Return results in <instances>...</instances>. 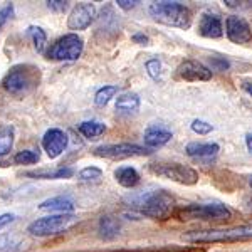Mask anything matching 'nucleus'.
Wrapping results in <instances>:
<instances>
[{"instance_id": "4c0bfd02", "label": "nucleus", "mask_w": 252, "mask_h": 252, "mask_svg": "<svg viewBox=\"0 0 252 252\" xmlns=\"http://www.w3.org/2000/svg\"><path fill=\"white\" fill-rule=\"evenodd\" d=\"M242 88H244V91L249 93V94L252 96V83H249V81H247V83L242 84Z\"/></svg>"}, {"instance_id": "2f4dec72", "label": "nucleus", "mask_w": 252, "mask_h": 252, "mask_svg": "<svg viewBox=\"0 0 252 252\" xmlns=\"http://www.w3.org/2000/svg\"><path fill=\"white\" fill-rule=\"evenodd\" d=\"M225 3L229 9H237V10H251L252 2H237V0H225Z\"/></svg>"}, {"instance_id": "a878e982", "label": "nucleus", "mask_w": 252, "mask_h": 252, "mask_svg": "<svg viewBox=\"0 0 252 252\" xmlns=\"http://www.w3.org/2000/svg\"><path fill=\"white\" fill-rule=\"evenodd\" d=\"M116 93H118V86H104V88H101L99 91H97L96 94H94V104H96V106H99V108L106 106L109 101H111L113 97L116 96Z\"/></svg>"}, {"instance_id": "7ed1b4c3", "label": "nucleus", "mask_w": 252, "mask_h": 252, "mask_svg": "<svg viewBox=\"0 0 252 252\" xmlns=\"http://www.w3.org/2000/svg\"><path fill=\"white\" fill-rule=\"evenodd\" d=\"M135 209L143 217L153 219V220H166L173 214L175 198L165 190H157V192L143 195L136 202Z\"/></svg>"}, {"instance_id": "0eeeda50", "label": "nucleus", "mask_w": 252, "mask_h": 252, "mask_svg": "<svg viewBox=\"0 0 252 252\" xmlns=\"http://www.w3.org/2000/svg\"><path fill=\"white\" fill-rule=\"evenodd\" d=\"M150 172L158 177L168 178L172 182L182 185H195L198 182V172L189 165H182L177 161H158L148 166Z\"/></svg>"}, {"instance_id": "a211bd4d", "label": "nucleus", "mask_w": 252, "mask_h": 252, "mask_svg": "<svg viewBox=\"0 0 252 252\" xmlns=\"http://www.w3.org/2000/svg\"><path fill=\"white\" fill-rule=\"evenodd\" d=\"M116 109L123 115H133L140 109V96L136 93H123L116 99Z\"/></svg>"}, {"instance_id": "58836bf2", "label": "nucleus", "mask_w": 252, "mask_h": 252, "mask_svg": "<svg viewBox=\"0 0 252 252\" xmlns=\"http://www.w3.org/2000/svg\"><path fill=\"white\" fill-rule=\"evenodd\" d=\"M247 182H249V187H251V190H252V175L249 178H247Z\"/></svg>"}, {"instance_id": "aec40b11", "label": "nucleus", "mask_w": 252, "mask_h": 252, "mask_svg": "<svg viewBox=\"0 0 252 252\" xmlns=\"http://www.w3.org/2000/svg\"><path fill=\"white\" fill-rule=\"evenodd\" d=\"M116 182L125 189H133L140 184V173L136 172L133 166H121L115 172Z\"/></svg>"}, {"instance_id": "1a4fd4ad", "label": "nucleus", "mask_w": 252, "mask_h": 252, "mask_svg": "<svg viewBox=\"0 0 252 252\" xmlns=\"http://www.w3.org/2000/svg\"><path fill=\"white\" fill-rule=\"evenodd\" d=\"M152 153L150 148H145L136 143H113V145H101L94 148V155L109 160H125L133 157H146Z\"/></svg>"}, {"instance_id": "4468645a", "label": "nucleus", "mask_w": 252, "mask_h": 252, "mask_svg": "<svg viewBox=\"0 0 252 252\" xmlns=\"http://www.w3.org/2000/svg\"><path fill=\"white\" fill-rule=\"evenodd\" d=\"M198 32L207 39H219L223 35L222 19L214 12H204L198 20Z\"/></svg>"}, {"instance_id": "c756f323", "label": "nucleus", "mask_w": 252, "mask_h": 252, "mask_svg": "<svg viewBox=\"0 0 252 252\" xmlns=\"http://www.w3.org/2000/svg\"><path fill=\"white\" fill-rule=\"evenodd\" d=\"M192 129L195 133H198V135H209L214 128H212V125L207 123L204 120H195L192 121Z\"/></svg>"}, {"instance_id": "412c9836", "label": "nucleus", "mask_w": 252, "mask_h": 252, "mask_svg": "<svg viewBox=\"0 0 252 252\" xmlns=\"http://www.w3.org/2000/svg\"><path fill=\"white\" fill-rule=\"evenodd\" d=\"M74 175L72 168H58V170H39V172H27L26 177L39 178V180H63V178H71Z\"/></svg>"}, {"instance_id": "473e14b6", "label": "nucleus", "mask_w": 252, "mask_h": 252, "mask_svg": "<svg viewBox=\"0 0 252 252\" xmlns=\"http://www.w3.org/2000/svg\"><path fill=\"white\" fill-rule=\"evenodd\" d=\"M69 2H64V0H49L47 2V9L54 10V12H64L67 9Z\"/></svg>"}, {"instance_id": "393cba45", "label": "nucleus", "mask_w": 252, "mask_h": 252, "mask_svg": "<svg viewBox=\"0 0 252 252\" xmlns=\"http://www.w3.org/2000/svg\"><path fill=\"white\" fill-rule=\"evenodd\" d=\"M27 35H29L32 39V42H34L35 51H37L39 54H44V52H46V47H47V35L42 27L29 26L27 27Z\"/></svg>"}, {"instance_id": "6ab92c4d", "label": "nucleus", "mask_w": 252, "mask_h": 252, "mask_svg": "<svg viewBox=\"0 0 252 252\" xmlns=\"http://www.w3.org/2000/svg\"><path fill=\"white\" fill-rule=\"evenodd\" d=\"M120 220L113 215H104L99 220V227H97V232H99V237L104 239V241H111L115 239L118 234H120Z\"/></svg>"}, {"instance_id": "bb28decb", "label": "nucleus", "mask_w": 252, "mask_h": 252, "mask_svg": "<svg viewBox=\"0 0 252 252\" xmlns=\"http://www.w3.org/2000/svg\"><path fill=\"white\" fill-rule=\"evenodd\" d=\"M39 161V153L34 150H22L14 157V163L17 165H34Z\"/></svg>"}, {"instance_id": "dca6fc26", "label": "nucleus", "mask_w": 252, "mask_h": 252, "mask_svg": "<svg viewBox=\"0 0 252 252\" xmlns=\"http://www.w3.org/2000/svg\"><path fill=\"white\" fill-rule=\"evenodd\" d=\"M42 212H59V214H71L74 210V202L67 197H52L44 200L39 205Z\"/></svg>"}, {"instance_id": "c85d7f7f", "label": "nucleus", "mask_w": 252, "mask_h": 252, "mask_svg": "<svg viewBox=\"0 0 252 252\" xmlns=\"http://www.w3.org/2000/svg\"><path fill=\"white\" fill-rule=\"evenodd\" d=\"M145 67H146V72H148L150 78H152L153 81H160V76H161V63L160 61L158 59L146 61Z\"/></svg>"}, {"instance_id": "e433bc0d", "label": "nucleus", "mask_w": 252, "mask_h": 252, "mask_svg": "<svg viewBox=\"0 0 252 252\" xmlns=\"http://www.w3.org/2000/svg\"><path fill=\"white\" fill-rule=\"evenodd\" d=\"M246 145H247V150H249V153L252 155V133L246 136Z\"/></svg>"}, {"instance_id": "72a5a7b5", "label": "nucleus", "mask_w": 252, "mask_h": 252, "mask_svg": "<svg viewBox=\"0 0 252 252\" xmlns=\"http://www.w3.org/2000/svg\"><path fill=\"white\" fill-rule=\"evenodd\" d=\"M15 220H17V215L15 214H10V212L2 214L0 215V230H3L5 227H9L10 223H14Z\"/></svg>"}, {"instance_id": "2eb2a0df", "label": "nucleus", "mask_w": 252, "mask_h": 252, "mask_svg": "<svg viewBox=\"0 0 252 252\" xmlns=\"http://www.w3.org/2000/svg\"><path fill=\"white\" fill-rule=\"evenodd\" d=\"M219 145L217 143H189L185 146V152L190 158L197 161L209 163L219 155Z\"/></svg>"}, {"instance_id": "f8f14e48", "label": "nucleus", "mask_w": 252, "mask_h": 252, "mask_svg": "<svg viewBox=\"0 0 252 252\" xmlns=\"http://www.w3.org/2000/svg\"><path fill=\"white\" fill-rule=\"evenodd\" d=\"M177 76L184 81L195 83V81L212 79V71H210L205 64L198 63V61H193V59H189V61H184V63L177 67Z\"/></svg>"}, {"instance_id": "f257e3e1", "label": "nucleus", "mask_w": 252, "mask_h": 252, "mask_svg": "<svg viewBox=\"0 0 252 252\" xmlns=\"http://www.w3.org/2000/svg\"><path fill=\"white\" fill-rule=\"evenodd\" d=\"M42 81V72L34 64H17L12 66L2 79V88L15 97H24L34 93Z\"/></svg>"}, {"instance_id": "5701e85b", "label": "nucleus", "mask_w": 252, "mask_h": 252, "mask_svg": "<svg viewBox=\"0 0 252 252\" xmlns=\"http://www.w3.org/2000/svg\"><path fill=\"white\" fill-rule=\"evenodd\" d=\"M14 138H15V129L12 125L0 128V158L9 155L12 152V148H14Z\"/></svg>"}, {"instance_id": "f3484780", "label": "nucleus", "mask_w": 252, "mask_h": 252, "mask_svg": "<svg viewBox=\"0 0 252 252\" xmlns=\"http://www.w3.org/2000/svg\"><path fill=\"white\" fill-rule=\"evenodd\" d=\"M143 140L150 148L163 146L172 140V131H168L166 128H161V126H150V128L145 131Z\"/></svg>"}, {"instance_id": "9d476101", "label": "nucleus", "mask_w": 252, "mask_h": 252, "mask_svg": "<svg viewBox=\"0 0 252 252\" xmlns=\"http://www.w3.org/2000/svg\"><path fill=\"white\" fill-rule=\"evenodd\" d=\"M96 19V7L94 3L83 2L72 9L67 17V27L71 31H84L94 22Z\"/></svg>"}, {"instance_id": "b1692460", "label": "nucleus", "mask_w": 252, "mask_h": 252, "mask_svg": "<svg viewBox=\"0 0 252 252\" xmlns=\"http://www.w3.org/2000/svg\"><path fill=\"white\" fill-rule=\"evenodd\" d=\"M104 131H106V125L101 123V121L91 120V121H83V123L79 125V133L83 136L89 138V140L104 135Z\"/></svg>"}, {"instance_id": "39448f33", "label": "nucleus", "mask_w": 252, "mask_h": 252, "mask_svg": "<svg viewBox=\"0 0 252 252\" xmlns=\"http://www.w3.org/2000/svg\"><path fill=\"white\" fill-rule=\"evenodd\" d=\"M78 223V217L74 214H54L40 217L37 220L29 223L27 232L34 237H49V235H58L66 230L72 229Z\"/></svg>"}, {"instance_id": "423d86ee", "label": "nucleus", "mask_w": 252, "mask_h": 252, "mask_svg": "<svg viewBox=\"0 0 252 252\" xmlns=\"http://www.w3.org/2000/svg\"><path fill=\"white\" fill-rule=\"evenodd\" d=\"M180 220L220 222L232 219V210L223 204H190L177 210Z\"/></svg>"}, {"instance_id": "20e7f679", "label": "nucleus", "mask_w": 252, "mask_h": 252, "mask_svg": "<svg viewBox=\"0 0 252 252\" xmlns=\"http://www.w3.org/2000/svg\"><path fill=\"white\" fill-rule=\"evenodd\" d=\"M185 241L190 242H234L252 239V223L230 229H209V230H192L184 235Z\"/></svg>"}, {"instance_id": "ddd939ff", "label": "nucleus", "mask_w": 252, "mask_h": 252, "mask_svg": "<svg viewBox=\"0 0 252 252\" xmlns=\"http://www.w3.org/2000/svg\"><path fill=\"white\" fill-rule=\"evenodd\" d=\"M67 146V135L59 128H51L42 136V148L49 158H58Z\"/></svg>"}, {"instance_id": "9b49d317", "label": "nucleus", "mask_w": 252, "mask_h": 252, "mask_svg": "<svg viewBox=\"0 0 252 252\" xmlns=\"http://www.w3.org/2000/svg\"><path fill=\"white\" fill-rule=\"evenodd\" d=\"M225 34L235 44H247L252 40V29L246 19L239 15H229L225 19Z\"/></svg>"}, {"instance_id": "cd10ccee", "label": "nucleus", "mask_w": 252, "mask_h": 252, "mask_svg": "<svg viewBox=\"0 0 252 252\" xmlns=\"http://www.w3.org/2000/svg\"><path fill=\"white\" fill-rule=\"evenodd\" d=\"M101 177H103V172L99 168H96V166H86L78 173V178L83 182H96Z\"/></svg>"}, {"instance_id": "f03ea898", "label": "nucleus", "mask_w": 252, "mask_h": 252, "mask_svg": "<svg viewBox=\"0 0 252 252\" xmlns=\"http://www.w3.org/2000/svg\"><path fill=\"white\" fill-rule=\"evenodd\" d=\"M148 12L152 19L158 24L177 29H189L192 26V10L180 2H153Z\"/></svg>"}, {"instance_id": "4be33fe9", "label": "nucleus", "mask_w": 252, "mask_h": 252, "mask_svg": "<svg viewBox=\"0 0 252 252\" xmlns=\"http://www.w3.org/2000/svg\"><path fill=\"white\" fill-rule=\"evenodd\" d=\"M26 246V241L19 234H2L0 235V252H20Z\"/></svg>"}, {"instance_id": "c9c22d12", "label": "nucleus", "mask_w": 252, "mask_h": 252, "mask_svg": "<svg viewBox=\"0 0 252 252\" xmlns=\"http://www.w3.org/2000/svg\"><path fill=\"white\" fill-rule=\"evenodd\" d=\"M133 40H135L136 44H140V46H146V44H148V37H146L145 34H135L133 35Z\"/></svg>"}, {"instance_id": "7c9ffc66", "label": "nucleus", "mask_w": 252, "mask_h": 252, "mask_svg": "<svg viewBox=\"0 0 252 252\" xmlns=\"http://www.w3.org/2000/svg\"><path fill=\"white\" fill-rule=\"evenodd\" d=\"M12 15H14V5L12 3H5L3 7H0V29L9 22Z\"/></svg>"}, {"instance_id": "f704fd0d", "label": "nucleus", "mask_w": 252, "mask_h": 252, "mask_svg": "<svg viewBox=\"0 0 252 252\" xmlns=\"http://www.w3.org/2000/svg\"><path fill=\"white\" fill-rule=\"evenodd\" d=\"M118 7L120 9H123V10H131V9H135V7L138 5L140 2H136V0H118Z\"/></svg>"}, {"instance_id": "6e6552de", "label": "nucleus", "mask_w": 252, "mask_h": 252, "mask_svg": "<svg viewBox=\"0 0 252 252\" xmlns=\"http://www.w3.org/2000/svg\"><path fill=\"white\" fill-rule=\"evenodd\" d=\"M83 49L84 42L78 34H66L49 47L47 58L52 61H76L81 58Z\"/></svg>"}]
</instances>
